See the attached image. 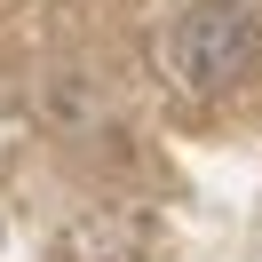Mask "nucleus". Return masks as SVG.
Returning <instances> with one entry per match:
<instances>
[{"label": "nucleus", "instance_id": "1", "mask_svg": "<svg viewBox=\"0 0 262 262\" xmlns=\"http://www.w3.org/2000/svg\"><path fill=\"white\" fill-rule=\"evenodd\" d=\"M254 64H262V32L238 0H191L175 16V32H167V72L183 88L214 96V88H238Z\"/></svg>", "mask_w": 262, "mask_h": 262}]
</instances>
